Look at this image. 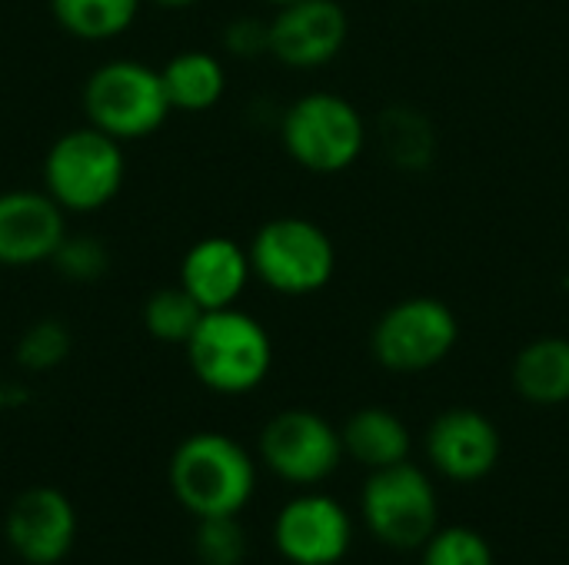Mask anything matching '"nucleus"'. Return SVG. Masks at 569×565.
<instances>
[{"label": "nucleus", "mask_w": 569, "mask_h": 565, "mask_svg": "<svg viewBox=\"0 0 569 565\" xmlns=\"http://www.w3.org/2000/svg\"><path fill=\"white\" fill-rule=\"evenodd\" d=\"M247 253L253 276L283 296L317 293L337 270V246L330 233L303 216H277L263 223Z\"/></svg>", "instance_id": "obj_7"}, {"label": "nucleus", "mask_w": 569, "mask_h": 565, "mask_svg": "<svg viewBox=\"0 0 569 565\" xmlns=\"http://www.w3.org/2000/svg\"><path fill=\"white\" fill-rule=\"evenodd\" d=\"M223 43L233 57H243V60L270 53V23L253 20V17H240L227 27Z\"/></svg>", "instance_id": "obj_25"}, {"label": "nucleus", "mask_w": 569, "mask_h": 565, "mask_svg": "<svg viewBox=\"0 0 569 565\" xmlns=\"http://www.w3.org/2000/svg\"><path fill=\"white\" fill-rule=\"evenodd\" d=\"M283 147L310 173H343L367 147V123L360 110L340 93H303L283 113Z\"/></svg>", "instance_id": "obj_4"}, {"label": "nucleus", "mask_w": 569, "mask_h": 565, "mask_svg": "<svg viewBox=\"0 0 569 565\" xmlns=\"http://www.w3.org/2000/svg\"><path fill=\"white\" fill-rule=\"evenodd\" d=\"M263 466L290 486H317L340 466L343 440L313 410H283L260 433Z\"/></svg>", "instance_id": "obj_9"}, {"label": "nucleus", "mask_w": 569, "mask_h": 565, "mask_svg": "<svg viewBox=\"0 0 569 565\" xmlns=\"http://www.w3.org/2000/svg\"><path fill=\"white\" fill-rule=\"evenodd\" d=\"M340 440H343V453L360 466H367L370 473L410 460V430L397 413L383 406L357 410L343 423Z\"/></svg>", "instance_id": "obj_16"}, {"label": "nucleus", "mask_w": 569, "mask_h": 565, "mask_svg": "<svg viewBox=\"0 0 569 565\" xmlns=\"http://www.w3.org/2000/svg\"><path fill=\"white\" fill-rule=\"evenodd\" d=\"M457 340L460 323L443 300L407 296L373 323L370 353L390 373H427L453 353Z\"/></svg>", "instance_id": "obj_8"}, {"label": "nucleus", "mask_w": 569, "mask_h": 565, "mask_svg": "<svg viewBox=\"0 0 569 565\" xmlns=\"http://www.w3.org/2000/svg\"><path fill=\"white\" fill-rule=\"evenodd\" d=\"M57 273L73 283H93L107 273V250L97 236H63L53 253Z\"/></svg>", "instance_id": "obj_24"}, {"label": "nucleus", "mask_w": 569, "mask_h": 565, "mask_svg": "<svg viewBox=\"0 0 569 565\" xmlns=\"http://www.w3.org/2000/svg\"><path fill=\"white\" fill-rule=\"evenodd\" d=\"M187 360L193 376L223 396L253 393L273 366V343L260 320L227 306L203 313L200 326L187 340Z\"/></svg>", "instance_id": "obj_2"}, {"label": "nucleus", "mask_w": 569, "mask_h": 565, "mask_svg": "<svg viewBox=\"0 0 569 565\" xmlns=\"http://www.w3.org/2000/svg\"><path fill=\"white\" fill-rule=\"evenodd\" d=\"M347 10L337 0H293L270 20V57L293 70L327 67L347 43Z\"/></svg>", "instance_id": "obj_11"}, {"label": "nucleus", "mask_w": 569, "mask_h": 565, "mask_svg": "<svg viewBox=\"0 0 569 565\" xmlns=\"http://www.w3.org/2000/svg\"><path fill=\"white\" fill-rule=\"evenodd\" d=\"M70 353V333L57 320H40L17 340V363L30 373H47L60 366Z\"/></svg>", "instance_id": "obj_23"}, {"label": "nucleus", "mask_w": 569, "mask_h": 565, "mask_svg": "<svg viewBox=\"0 0 569 565\" xmlns=\"http://www.w3.org/2000/svg\"><path fill=\"white\" fill-rule=\"evenodd\" d=\"M513 390L533 406L569 403V340L540 336L513 360Z\"/></svg>", "instance_id": "obj_17"}, {"label": "nucleus", "mask_w": 569, "mask_h": 565, "mask_svg": "<svg viewBox=\"0 0 569 565\" xmlns=\"http://www.w3.org/2000/svg\"><path fill=\"white\" fill-rule=\"evenodd\" d=\"M270 3H277V7H283V3H293V0H270Z\"/></svg>", "instance_id": "obj_27"}, {"label": "nucleus", "mask_w": 569, "mask_h": 565, "mask_svg": "<svg viewBox=\"0 0 569 565\" xmlns=\"http://www.w3.org/2000/svg\"><path fill=\"white\" fill-rule=\"evenodd\" d=\"M123 176L127 163L120 140L97 127H80L57 137L43 160V190L73 213L107 206L120 193Z\"/></svg>", "instance_id": "obj_3"}, {"label": "nucleus", "mask_w": 569, "mask_h": 565, "mask_svg": "<svg viewBox=\"0 0 569 565\" xmlns=\"http://www.w3.org/2000/svg\"><path fill=\"white\" fill-rule=\"evenodd\" d=\"M63 236V206L47 190L0 193V266H33L53 260Z\"/></svg>", "instance_id": "obj_14"}, {"label": "nucleus", "mask_w": 569, "mask_h": 565, "mask_svg": "<svg viewBox=\"0 0 569 565\" xmlns=\"http://www.w3.org/2000/svg\"><path fill=\"white\" fill-rule=\"evenodd\" d=\"M257 490L250 453L223 433H193L170 456V493L193 516H240Z\"/></svg>", "instance_id": "obj_1"}, {"label": "nucleus", "mask_w": 569, "mask_h": 565, "mask_svg": "<svg viewBox=\"0 0 569 565\" xmlns=\"http://www.w3.org/2000/svg\"><path fill=\"white\" fill-rule=\"evenodd\" d=\"M203 313L207 310L177 283V286H163V290L150 293V300L143 303V326L160 343H183L187 346V340L200 326Z\"/></svg>", "instance_id": "obj_20"}, {"label": "nucleus", "mask_w": 569, "mask_h": 565, "mask_svg": "<svg viewBox=\"0 0 569 565\" xmlns=\"http://www.w3.org/2000/svg\"><path fill=\"white\" fill-rule=\"evenodd\" d=\"M163 90L173 110H187V113H200L210 110L223 90H227V70L223 63L207 53V50H183L177 53L163 70Z\"/></svg>", "instance_id": "obj_18"}, {"label": "nucleus", "mask_w": 569, "mask_h": 565, "mask_svg": "<svg viewBox=\"0 0 569 565\" xmlns=\"http://www.w3.org/2000/svg\"><path fill=\"white\" fill-rule=\"evenodd\" d=\"M420 565H497L490 543L467 526L437 529L420 549Z\"/></svg>", "instance_id": "obj_22"}, {"label": "nucleus", "mask_w": 569, "mask_h": 565, "mask_svg": "<svg viewBox=\"0 0 569 565\" xmlns=\"http://www.w3.org/2000/svg\"><path fill=\"white\" fill-rule=\"evenodd\" d=\"M90 127L123 140L150 137L170 117V100L160 70L137 60H110L97 67L83 87Z\"/></svg>", "instance_id": "obj_6"}, {"label": "nucleus", "mask_w": 569, "mask_h": 565, "mask_svg": "<svg viewBox=\"0 0 569 565\" xmlns=\"http://www.w3.org/2000/svg\"><path fill=\"white\" fill-rule=\"evenodd\" d=\"M157 7H167V10H180V7H193L197 0H150Z\"/></svg>", "instance_id": "obj_26"}, {"label": "nucleus", "mask_w": 569, "mask_h": 565, "mask_svg": "<svg viewBox=\"0 0 569 565\" xmlns=\"http://www.w3.org/2000/svg\"><path fill=\"white\" fill-rule=\"evenodd\" d=\"M503 443L490 416L470 406L440 413L427 430L430 466L453 483H480L500 463Z\"/></svg>", "instance_id": "obj_12"}, {"label": "nucleus", "mask_w": 569, "mask_h": 565, "mask_svg": "<svg viewBox=\"0 0 569 565\" xmlns=\"http://www.w3.org/2000/svg\"><path fill=\"white\" fill-rule=\"evenodd\" d=\"M360 513L373 539L397 553L423 549L440 529V500L433 480L410 460L370 473L360 496Z\"/></svg>", "instance_id": "obj_5"}, {"label": "nucleus", "mask_w": 569, "mask_h": 565, "mask_svg": "<svg viewBox=\"0 0 569 565\" xmlns=\"http://www.w3.org/2000/svg\"><path fill=\"white\" fill-rule=\"evenodd\" d=\"M353 543L350 513L320 493L290 500L273 519V546L290 565H337Z\"/></svg>", "instance_id": "obj_10"}, {"label": "nucleus", "mask_w": 569, "mask_h": 565, "mask_svg": "<svg viewBox=\"0 0 569 565\" xmlns=\"http://www.w3.org/2000/svg\"><path fill=\"white\" fill-rule=\"evenodd\" d=\"M253 276L250 253L230 236H207L193 243L180 263V286L210 313L237 306Z\"/></svg>", "instance_id": "obj_15"}, {"label": "nucleus", "mask_w": 569, "mask_h": 565, "mask_svg": "<svg viewBox=\"0 0 569 565\" xmlns=\"http://www.w3.org/2000/svg\"><path fill=\"white\" fill-rule=\"evenodd\" d=\"M10 549L30 565H57L70 556L77 539V509L53 486L23 490L3 523Z\"/></svg>", "instance_id": "obj_13"}, {"label": "nucleus", "mask_w": 569, "mask_h": 565, "mask_svg": "<svg viewBox=\"0 0 569 565\" xmlns=\"http://www.w3.org/2000/svg\"><path fill=\"white\" fill-rule=\"evenodd\" d=\"M140 3L143 0H50V10L70 37L113 40L137 20Z\"/></svg>", "instance_id": "obj_19"}, {"label": "nucleus", "mask_w": 569, "mask_h": 565, "mask_svg": "<svg viewBox=\"0 0 569 565\" xmlns=\"http://www.w3.org/2000/svg\"><path fill=\"white\" fill-rule=\"evenodd\" d=\"M193 553L200 565H243L247 559V533L237 516H210L197 519Z\"/></svg>", "instance_id": "obj_21"}]
</instances>
